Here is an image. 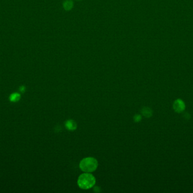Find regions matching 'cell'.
I'll list each match as a JSON object with an SVG mask.
<instances>
[{
	"mask_svg": "<svg viewBox=\"0 0 193 193\" xmlns=\"http://www.w3.org/2000/svg\"><path fill=\"white\" fill-rule=\"evenodd\" d=\"M63 7L66 10H70L73 7V2L71 0H66L63 3Z\"/></svg>",
	"mask_w": 193,
	"mask_h": 193,
	"instance_id": "cell-6",
	"label": "cell"
},
{
	"mask_svg": "<svg viewBox=\"0 0 193 193\" xmlns=\"http://www.w3.org/2000/svg\"><path fill=\"white\" fill-rule=\"evenodd\" d=\"M65 126L68 130L71 131H74L77 128V124L76 122L72 119L67 120L65 123Z\"/></svg>",
	"mask_w": 193,
	"mask_h": 193,
	"instance_id": "cell-4",
	"label": "cell"
},
{
	"mask_svg": "<svg viewBox=\"0 0 193 193\" xmlns=\"http://www.w3.org/2000/svg\"><path fill=\"white\" fill-rule=\"evenodd\" d=\"M134 119H135V122H138V121H141V116L139 115H135L134 117Z\"/></svg>",
	"mask_w": 193,
	"mask_h": 193,
	"instance_id": "cell-8",
	"label": "cell"
},
{
	"mask_svg": "<svg viewBox=\"0 0 193 193\" xmlns=\"http://www.w3.org/2000/svg\"><path fill=\"white\" fill-rule=\"evenodd\" d=\"M142 113L146 117H150L153 115V111L148 107H144L142 109Z\"/></svg>",
	"mask_w": 193,
	"mask_h": 193,
	"instance_id": "cell-5",
	"label": "cell"
},
{
	"mask_svg": "<svg viewBox=\"0 0 193 193\" xmlns=\"http://www.w3.org/2000/svg\"><path fill=\"white\" fill-rule=\"evenodd\" d=\"M96 178L90 173L81 174L77 180V185L82 189L87 190L94 186L96 184Z\"/></svg>",
	"mask_w": 193,
	"mask_h": 193,
	"instance_id": "cell-1",
	"label": "cell"
},
{
	"mask_svg": "<svg viewBox=\"0 0 193 193\" xmlns=\"http://www.w3.org/2000/svg\"><path fill=\"white\" fill-rule=\"evenodd\" d=\"M19 95L17 94H13L11 95V96L10 97L11 101H17L19 99Z\"/></svg>",
	"mask_w": 193,
	"mask_h": 193,
	"instance_id": "cell-7",
	"label": "cell"
},
{
	"mask_svg": "<svg viewBox=\"0 0 193 193\" xmlns=\"http://www.w3.org/2000/svg\"><path fill=\"white\" fill-rule=\"evenodd\" d=\"M98 165V161L92 157L84 158L79 164L80 169L85 173H92L94 172Z\"/></svg>",
	"mask_w": 193,
	"mask_h": 193,
	"instance_id": "cell-2",
	"label": "cell"
},
{
	"mask_svg": "<svg viewBox=\"0 0 193 193\" xmlns=\"http://www.w3.org/2000/svg\"><path fill=\"white\" fill-rule=\"evenodd\" d=\"M185 104L184 101L180 99H177L174 101L173 108L174 111L177 113H182L185 109Z\"/></svg>",
	"mask_w": 193,
	"mask_h": 193,
	"instance_id": "cell-3",
	"label": "cell"
}]
</instances>
